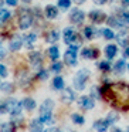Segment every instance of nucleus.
Returning <instances> with one entry per match:
<instances>
[{
	"label": "nucleus",
	"instance_id": "f257e3e1",
	"mask_svg": "<svg viewBox=\"0 0 129 132\" xmlns=\"http://www.w3.org/2000/svg\"><path fill=\"white\" fill-rule=\"evenodd\" d=\"M105 100L115 108H129V87L126 84H109L102 88Z\"/></svg>",
	"mask_w": 129,
	"mask_h": 132
},
{
	"label": "nucleus",
	"instance_id": "f03ea898",
	"mask_svg": "<svg viewBox=\"0 0 129 132\" xmlns=\"http://www.w3.org/2000/svg\"><path fill=\"white\" fill-rule=\"evenodd\" d=\"M88 77H89V70H87V68L80 70V71L75 74L74 80H72L74 88L77 89V91H82V89L85 88V82H87V80H88Z\"/></svg>",
	"mask_w": 129,
	"mask_h": 132
},
{
	"label": "nucleus",
	"instance_id": "7ed1b4c3",
	"mask_svg": "<svg viewBox=\"0 0 129 132\" xmlns=\"http://www.w3.org/2000/svg\"><path fill=\"white\" fill-rule=\"evenodd\" d=\"M19 104L20 102H19L17 100H14V98L6 100L4 102H2V114H4V112H10V114H12V112L19 106Z\"/></svg>",
	"mask_w": 129,
	"mask_h": 132
},
{
	"label": "nucleus",
	"instance_id": "20e7f679",
	"mask_svg": "<svg viewBox=\"0 0 129 132\" xmlns=\"http://www.w3.org/2000/svg\"><path fill=\"white\" fill-rule=\"evenodd\" d=\"M31 24H33V16H31V13L24 12L23 14L20 16V19H19V27H20L21 30H26V29H29Z\"/></svg>",
	"mask_w": 129,
	"mask_h": 132
},
{
	"label": "nucleus",
	"instance_id": "39448f33",
	"mask_svg": "<svg viewBox=\"0 0 129 132\" xmlns=\"http://www.w3.org/2000/svg\"><path fill=\"white\" fill-rule=\"evenodd\" d=\"M78 104H80V106L82 109H92V108H94V105H95L92 97H88V95H82V97H80Z\"/></svg>",
	"mask_w": 129,
	"mask_h": 132
},
{
	"label": "nucleus",
	"instance_id": "423d86ee",
	"mask_svg": "<svg viewBox=\"0 0 129 132\" xmlns=\"http://www.w3.org/2000/svg\"><path fill=\"white\" fill-rule=\"evenodd\" d=\"M84 17H85V14H84V12L80 9H74L70 13V19H71V21L75 24H81L84 21Z\"/></svg>",
	"mask_w": 129,
	"mask_h": 132
},
{
	"label": "nucleus",
	"instance_id": "0eeeda50",
	"mask_svg": "<svg viewBox=\"0 0 129 132\" xmlns=\"http://www.w3.org/2000/svg\"><path fill=\"white\" fill-rule=\"evenodd\" d=\"M21 44H23V37L19 34L13 36L12 38H10V43H9V47L12 51H17V50L21 48Z\"/></svg>",
	"mask_w": 129,
	"mask_h": 132
},
{
	"label": "nucleus",
	"instance_id": "6e6552de",
	"mask_svg": "<svg viewBox=\"0 0 129 132\" xmlns=\"http://www.w3.org/2000/svg\"><path fill=\"white\" fill-rule=\"evenodd\" d=\"M64 61H65V64H68V65H71V67L77 65V51H72V50L65 51V54H64Z\"/></svg>",
	"mask_w": 129,
	"mask_h": 132
},
{
	"label": "nucleus",
	"instance_id": "1a4fd4ad",
	"mask_svg": "<svg viewBox=\"0 0 129 132\" xmlns=\"http://www.w3.org/2000/svg\"><path fill=\"white\" fill-rule=\"evenodd\" d=\"M61 100H63V102H65V104H71L72 101L75 100V92L72 91L71 88H64L63 94H61Z\"/></svg>",
	"mask_w": 129,
	"mask_h": 132
},
{
	"label": "nucleus",
	"instance_id": "9d476101",
	"mask_svg": "<svg viewBox=\"0 0 129 132\" xmlns=\"http://www.w3.org/2000/svg\"><path fill=\"white\" fill-rule=\"evenodd\" d=\"M116 40L119 43V46L122 47H128L129 46V34L126 30H121L119 33L116 34Z\"/></svg>",
	"mask_w": 129,
	"mask_h": 132
},
{
	"label": "nucleus",
	"instance_id": "9b49d317",
	"mask_svg": "<svg viewBox=\"0 0 129 132\" xmlns=\"http://www.w3.org/2000/svg\"><path fill=\"white\" fill-rule=\"evenodd\" d=\"M98 50L95 48H91V47H85V48L81 50V55H82L84 58H88V60H94V58L98 57Z\"/></svg>",
	"mask_w": 129,
	"mask_h": 132
},
{
	"label": "nucleus",
	"instance_id": "f8f14e48",
	"mask_svg": "<svg viewBox=\"0 0 129 132\" xmlns=\"http://www.w3.org/2000/svg\"><path fill=\"white\" fill-rule=\"evenodd\" d=\"M89 19H91L94 23H101V21H104L106 19V16H105V13L104 12H101V10H92L91 13H89Z\"/></svg>",
	"mask_w": 129,
	"mask_h": 132
},
{
	"label": "nucleus",
	"instance_id": "ddd939ff",
	"mask_svg": "<svg viewBox=\"0 0 129 132\" xmlns=\"http://www.w3.org/2000/svg\"><path fill=\"white\" fill-rule=\"evenodd\" d=\"M106 23L112 27H118V29H119V27H123V24H126L125 21L122 20L121 16H111V17L106 19Z\"/></svg>",
	"mask_w": 129,
	"mask_h": 132
},
{
	"label": "nucleus",
	"instance_id": "4468645a",
	"mask_svg": "<svg viewBox=\"0 0 129 132\" xmlns=\"http://www.w3.org/2000/svg\"><path fill=\"white\" fill-rule=\"evenodd\" d=\"M53 108H54V101L53 100H46L40 105V115L41 114H51Z\"/></svg>",
	"mask_w": 129,
	"mask_h": 132
},
{
	"label": "nucleus",
	"instance_id": "2eb2a0df",
	"mask_svg": "<svg viewBox=\"0 0 129 132\" xmlns=\"http://www.w3.org/2000/svg\"><path fill=\"white\" fill-rule=\"evenodd\" d=\"M44 123L40 121V118H37V119H33L31 122H30V132H44V128H43Z\"/></svg>",
	"mask_w": 129,
	"mask_h": 132
},
{
	"label": "nucleus",
	"instance_id": "dca6fc26",
	"mask_svg": "<svg viewBox=\"0 0 129 132\" xmlns=\"http://www.w3.org/2000/svg\"><path fill=\"white\" fill-rule=\"evenodd\" d=\"M108 126H109V123L106 122V119H98L94 122V129L97 132H106Z\"/></svg>",
	"mask_w": 129,
	"mask_h": 132
},
{
	"label": "nucleus",
	"instance_id": "f3484780",
	"mask_svg": "<svg viewBox=\"0 0 129 132\" xmlns=\"http://www.w3.org/2000/svg\"><path fill=\"white\" fill-rule=\"evenodd\" d=\"M29 61H30V64H31V65L37 67L38 64L41 63V54H40L38 51L30 53V54H29Z\"/></svg>",
	"mask_w": 129,
	"mask_h": 132
},
{
	"label": "nucleus",
	"instance_id": "a211bd4d",
	"mask_svg": "<svg viewBox=\"0 0 129 132\" xmlns=\"http://www.w3.org/2000/svg\"><path fill=\"white\" fill-rule=\"evenodd\" d=\"M46 16H47V19H50V20L55 19L58 16V9L55 6H53V4L46 6Z\"/></svg>",
	"mask_w": 129,
	"mask_h": 132
},
{
	"label": "nucleus",
	"instance_id": "6ab92c4d",
	"mask_svg": "<svg viewBox=\"0 0 129 132\" xmlns=\"http://www.w3.org/2000/svg\"><path fill=\"white\" fill-rule=\"evenodd\" d=\"M116 51H118L116 46H114V44H109V46H106V47H105V55H106V58H108V60L114 58L115 55H116Z\"/></svg>",
	"mask_w": 129,
	"mask_h": 132
},
{
	"label": "nucleus",
	"instance_id": "aec40b11",
	"mask_svg": "<svg viewBox=\"0 0 129 132\" xmlns=\"http://www.w3.org/2000/svg\"><path fill=\"white\" fill-rule=\"evenodd\" d=\"M99 33L102 31H98V30H94L92 27H85L84 29V37L88 38V40H91V38H94L97 34H99Z\"/></svg>",
	"mask_w": 129,
	"mask_h": 132
},
{
	"label": "nucleus",
	"instance_id": "412c9836",
	"mask_svg": "<svg viewBox=\"0 0 129 132\" xmlns=\"http://www.w3.org/2000/svg\"><path fill=\"white\" fill-rule=\"evenodd\" d=\"M21 102H23L24 109H27V111H33V109L36 108V101L33 100V98H24Z\"/></svg>",
	"mask_w": 129,
	"mask_h": 132
},
{
	"label": "nucleus",
	"instance_id": "4be33fe9",
	"mask_svg": "<svg viewBox=\"0 0 129 132\" xmlns=\"http://www.w3.org/2000/svg\"><path fill=\"white\" fill-rule=\"evenodd\" d=\"M53 87H54V89H64V80H63V77L57 75V77L53 80Z\"/></svg>",
	"mask_w": 129,
	"mask_h": 132
},
{
	"label": "nucleus",
	"instance_id": "5701e85b",
	"mask_svg": "<svg viewBox=\"0 0 129 132\" xmlns=\"http://www.w3.org/2000/svg\"><path fill=\"white\" fill-rule=\"evenodd\" d=\"M37 40V36L34 34V33H30V34H27L26 36V46H27V48L29 50H31L33 48V43Z\"/></svg>",
	"mask_w": 129,
	"mask_h": 132
},
{
	"label": "nucleus",
	"instance_id": "b1692460",
	"mask_svg": "<svg viewBox=\"0 0 129 132\" xmlns=\"http://www.w3.org/2000/svg\"><path fill=\"white\" fill-rule=\"evenodd\" d=\"M48 54H50V58H51L53 61H57L58 57H60V51H58V47L55 46H51L48 50Z\"/></svg>",
	"mask_w": 129,
	"mask_h": 132
},
{
	"label": "nucleus",
	"instance_id": "393cba45",
	"mask_svg": "<svg viewBox=\"0 0 129 132\" xmlns=\"http://www.w3.org/2000/svg\"><path fill=\"white\" fill-rule=\"evenodd\" d=\"M58 38H60V31H58V30H53V31H50L48 36H47V41H48V43H55Z\"/></svg>",
	"mask_w": 129,
	"mask_h": 132
},
{
	"label": "nucleus",
	"instance_id": "a878e982",
	"mask_svg": "<svg viewBox=\"0 0 129 132\" xmlns=\"http://www.w3.org/2000/svg\"><path fill=\"white\" fill-rule=\"evenodd\" d=\"M123 70H125V61H123V60L116 61V64L114 65V72H115V74H122Z\"/></svg>",
	"mask_w": 129,
	"mask_h": 132
},
{
	"label": "nucleus",
	"instance_id": "bb28decb",
	"mask_svg": "<svg viewBox=\"0 0 129 132\" xmlns=\"http://www.w3.org/2000/svg\"><path fill=\"white\" fill-rule=\"evenodd\" d=\"M16 80L19 81V84H20L21 87H24L27 82H29V80H30V78H29V75H27L26 72H21V74L16 75Z\"/></svg>",
	"mask_w": 129,
	"mask_h": 132
},
{
	"label": "nucleus",
	"instance_id": "cd10ccee",
	"mask_svg": "<svg viewBox=\"0 0 129 132\" xmlns=\"http://www.w3.org/2000/svg\"><path fill=\"white\" fill-rule=\"evenodd\" d=\"M105 119H106V122H108L109 125H111V123H115L118 119H119V115H118L115 111H111L108 115H106V118H105Z\"/></svg>",
	"mask_w": 129,
	"mask_h": 132
},
{
	"label": "nucleus",
	"instance_id": "c85d7f7f",
	"mask_svg": "<svg viewBox=\"0 0 129 132\" xmlns=\"http://www.w3.org/2000/svg\"><path fill=\"white\" fill-rule=\"evenodd\" d=\"M40 121H41L43 123H46V125H51V123L54 122L51 114H41V115H40Z\"/></svg>",
	"mask_w": 129,
	"mask_h": 132
},
{
	"label": "nucleus",
	"instance_id": "c756f323",
	"mask_svg": "<svg viewBox=\"0 0 129 132\" xmlns=\"http://www.w3.org/2000/svg\"><path fill=\"white\" fill-rule=\"evenodd\" d=\"M0 132H14V123L13 122L2 123V131Z\"/></svg>",
	"mask_w": 129,
	"mask_h": 132
},
{
	"label": "nucleus",
	"instance_id": "7c9ffc66",
	"mask_svg": "<svg viewBox=\"0 0 129 132\" xmlns=\"http://www.w3.org/2000/svg\"><path fill=\"white\" fill-rule=\"evenodd\" d=\"M71 119H72V122L78 123V125H82V123L85 122L84 117H82V115H80V114H72L71 115Z\"/></svg>",
	"mask_w": 129,
	"mask_h": 132
},
{
	"label": "nucleus",
	"instance_id": "2f4dec72",
	"mask_svg": "<svg viewBox=\"0 0 129 132\" xmlns=\"http://www.w3.org/2000/svg\"><path fill=\"white\" fill-rule=\"evenodd\" d=\"M91 97H92V98H101V97H102V89L94 85V87L91 88Z\"/></svg>",
	"mask_w": 129,
	"mask_h": 132
},
{
	"label": "nucleus",
	"instance_id": "473e14b6",
	"mask_svg": "<svg viewBox=\"0 0 129 132\" xmlns=\"http://www.w3.org/2000/svg\"><path fill=\"white\" fill-rule=\"evenodd\" d=\"M2 91L6 94H12L13 92V85L10 82H2Z\"/></svg>",
	"mask_w": 129,
	"mask_h": 132
},
{
	"label": "nucleus",
	"instance_id": "72a5a7b5",
	"mask_svg": "<svg viewBox=\"0 0 129 132\" xmlns=\"http://www.w3.org/2000/svg\"><path fill=\"white\" fill-rule=\"evenodd\" d=\"M102 34H104V37H105L106 40H112V38L115 37L114 31H112L111 29H104V30H102Z\"/></svg>",
	"mask_w": 129,
	"mask_h": 132
},
{
	"label": "nucleus",
	"instance_id": "f704fd0d",
	"mask_svg": "<svg viewBox=\"0 0 129 132\" xmlns=\"http://www.w3.org/2000/svg\"><path fill=\"white\" fill-rule=\"evenodd\" d=\"M99 70L101 71H109V70H111V64H109V61L106 60V61H101L99 63Z\"/></svg>",
	"mask_w": 129,
	"mask_h": 132
},
{
	"label": "nucleus",
	"instance_id": "c9c22d12",
	"mask_svg": "<svg viewBox=\"0 0 129 132\" xmlns=\"http://www.w3.org/2000/svg\"><path fill=\"white\" fill-rule=\"evenodd\" d=\"M71 6V0H58V7L61 9H68Z\"/></svg>",
	"mask_w": 129,
	"mask_h": 132
},
{
	"label": "nucleus",
	"instance_id": "e433bc0d",
	"mask_svg": "<svg viewBox=\"0 0 129 132\" xmlns=\"http://www.w3.org/2000/svg\"><path fill=\"white\" fill-rule=\"evenodd\" d=\"M61 68H63V64H61V63H54L51 65V71L53 72H60Z\"/></svg>",
	"mask_w": 129,
	"mask_h": 132
},
{
	"label": "nucleus",
	"instance_id": "4c0bfd02",
	"mask_svg": "<svg viewBox=\"0 0 129 132\" xmlns=\"http://www.w3.org/2000/svg\"><path fill=\"white\" fill-rule=\"evenodd\" d=\"M9 17H10V12L9 10H2V23H4L6 20H9Z\"/></svg>",
	"mask_w": 129,
	"mask_h": 132
},
{
	"label": "nucleus",
	"instance_id": "58836bf2",
	"mask_svg": "<svg viewBox=\"0 0 129 132\" xmlns=\"http://www.w3.org/2000/svg\"><path fill=\"white\" fill-rule=\"evenodd\" d=\"M37 77L40 78V80H47L48 74H47V71H46V70H40V71L37 72Z\"/></svg>",
	"mask_w": 129,
	"mask_h": 132
},
{
	"label": "nucleus",
	"instance_id": "ea45409f",
	"mask_svg": "<svg viewBox=\"0 0 129 132\" xmlns=\"http://www.w3.org/2000/svg\"><path fill=\"white\" fill-rule=\"evenodd\" d=\"M0 75H2V78H6L7 77V68L3 65V64L0 65Z\"/></svg>",
	"mask_w": 129,
	"mask_h": 132
},
{
	"label": "nucleus",
	"instance_id": "a19ab883",
	"mask_svg": "<svg viewBox=\"0 0 129 132\" xmlns=\"http://www.w3.org/2000/svg\"><path fill=\"white\" fill-rule=\"evenodd\" d=\"M121 17H122V20L125 21L126 24L129 23V12H122L121 13Z\"/></svg>",
	"mask_w": 129,
	"mask_h": 132
},
{
	"label": "nucleus",
	"instance_id": "79ce46f5",
	"mask_svg": "<svg viewBox=\"0 0 129 132\" xmlns=\"http://www.w3.org/2000/svg\"><path fill=\"white\" fill-rule=\"evenodd\" d=\"M44 132H61L58 128H54V126H51V128H48V129H44Z\"/></svg>",
	"mask_w": 129,
	"mask_h": 132
},
{
	"label": "nucleus",
	"instance_id": "37998d69",
	"mask_svg": "<svg viewBox=\"0 0 129 132\" xmlns=\"http://www.w3.org/2000/svg\"><path fill=\"white\" fill-rule=\"evenodd\" d=\"M6 3L9 4V6H16V4H17V0H6Z\"/></svg>",
	"mask_w": 129,
	"mask_h": 132
},
{
	"label": "nucleus",
	"instance_id": "c03bdc74",
	"mask_svg": "<svg viewBox=\"0 0 129 132\" xmlns=\"http://www.w3.org/2000/svg\"><path fill=\"white\" fill-rule=\"evenodd\" d=\"M121 4H122L123 7H128L129 6V0H121Z\"/></svg>",
	"mask_w": 129,
	"mask_h": 132
},
{
	"label": "nucleus",
	"instance_id": "a18cd8bd",
	"mask_svg": "<svg viewBox=\"0 0 129 132\" xmlns=\"http://www.w3.org/2000/svg\"><path fill=\"white\" fill-rule=\"evenodd\" d=\"M105 2H106V0H94V3H95V4H104Z\"/></svg>",
	"mask_w": 129,
	"mask_h": 132
},
{
	"label": "nucleus",
	"instance_id": "49530a36",
	"mask_svg": "<svg viewBox=\"0 0 129 132\" xmlns=\"http://www.w3.org/2000/svg\"><path fill=\"white\" fill-rule=\"evenodd\" d=\"M125 57H128V58H129V46L125 48Z\"/></svg>",
	"mask_w": 129,
	"mask_h": 132
},
{
	"label": "nucleus",
	"instance_id": "de8ad7c7",
	"mask_svg": "<svg viewBox=\"0 0 129 132\" xmlns=\"http://www.w3.org/2000/svg\"><path fill=\"white\" fill-rule=\"evenodd\" d=\"M74 3H77V4H82V3H85V0H74Z\"/></svg>",
	"mask_w": 129,
	"mask_h": 132
},
{
	"label": "nucleus",
	"instance_id": "09e8293b",
	"mask_svg": "<svg viewBox=\"0 0 129 132\" xmlns=\"http://www.w3.org/2000/svg\"><path fill=\"white\" fill-rule=\"evenodd\" d=\"M112 132H123L122 129H119V128H114L112 129Z\"/></svg>",
	"mask_w": 129,
	"mask_h": 132
},
{
	"label": "nucleus",
	"instance_id": "8fccbe9b",
	"mask_svg": "<svg viewBox=\"0 0 129 132\" xmlns=\"http://www.w3.org/2000/svg\"><path fill=\"white\" fill-rule=\"evenodd\" d=\"M21 2H24V3H30V2H33V0H21Z\"/></svg>",
	"mask_w": 129,
	"mask_h": 132
},
{
	"label": "nucleus",
	"instance_id": "3c124183",
	"mask_svg": "<svg viewBox=\"0 0 129 132\" xmlns=\"http://www.w3.org/2000/svg\"><path fill=\"white\" fill-rule=\"evenodd\" d=\"M128 70H129V64H128Z\"/></svg>",
	"mask_w": 129,
	"mask_h": 132
},
{
	"label": "nucleus",
	"instance_id": "603ef678",
	"mask_svg": "<svg viewBox=\"0 0 129 132\" xmlns=\"http://www.w3.org/2000/svg\"><path fill=\"white\" fill-rule=\"evenodd\" d=\"M128 132H129V128H128Z\"/></svg>",
	"mask_w": 129,
	"mask_h": 132
}]
</instances>
